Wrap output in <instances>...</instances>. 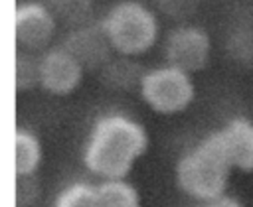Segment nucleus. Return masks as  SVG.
<instances>
[{
    "label": "nucleus",
    "instance_id": "obj_1",
    "mask_svg": "<svg viewBox=\"0 0 253 207\" xmlns=\"http://www.w3.org/2000/svg\"><path fill=\"white\" fill-rule=\"evenodd\" d=\"M150 144L144 124L125 112L95 118L83 148V166L103 179H125Z\"/></svg>",
    "mask_w": 253,
    "mask_h": 207
},
{
    "label": "nucleus",
    "instance_id": "obj_2",
    "mask_svg": "<svg viewBox=\"0 0 253 207\" xmlns=\"http://www.w3.org/2000/svg\"><path fill=\"white\" fill-rule=\"evenodd\" d=\"M231 164L221 146L217 130L186 150L176 162V183L192 199L206 203L225 195Z\"/></svg>",
    "mask_w": 253,
    "mask_h": 207
},
{
    "label": "nucleus",
    "instance_id": "obj_3",
    "mask_svg": "<svg viewBox=\"0 0 253 207\" xmlns=\"http://www.w3.org/2000/svg\"><path fill=\"white\" fill-rule=\"evenodd\" d=\"M101 26L117 55L140 57L148 53L160 37V22L146 4L121 0L101 18Z\"/></svg>",
    "mask_w": 253,
    "mask_h": 207
},
{
    "label": "nucleus",
    "instance_id": "obj_4",
    "mask_svg": "<svg viewBox=\"0 0 253 207\" xmlns=\"http://www.w3.org/2000/svg\"><path fill=\"white\" fill-rule=\"evenodd\" d=\"M138 97L154 114L174 116L194 103L196 85L190 73L164 63L146 69L138 87Z\"/></svg>",
    "mask_w": 253,
    "mask_h": 207
},
{
    "label": "nucleus",
    "instance_id": "obj_5",
    "mask_svg": "<svg viewBox=\"0 0 253 207\" xmlns=\"http://www.w3.org/2000/svg\"><path fill=\"white\" fill-rule=\"evenodd\" d=\"M164 63L190 75L208 67L211 57V37L196 24H178L164 37Z\"/></svg>",
    "mask_w": 253,
    "mask_h": 207
},
{
    "label": "nucleus",
    "instance_id": "obj_6",
    "mask_svg": "<svg viewBox=\"0 0 253 207\" xmlns=\"http://www.w3.org/2000/svg\"><path fill=\"white\" fill-rule=\"evenodd\" d=\"M57 20L45 2H24L14 12V41L16 49L43 53L51 47L57 32Z\"/></svg>",
    "mask_w": 253,
    "mask_h": 207
},
{
    "label": "nucleus",
    "instance_id": "obj_7",
    "mask_svg": "<svg viewBox=\"0 0 253 207\" xmlns=\"http://www.w3.org/2000/svg\"><path fill=\"white\" fill-rule=\"evenodd\" d=\"M85 67L63 47L51 45L40 53V89L53 97H67L85 77Z\"/></svg>",
    "mask_w": 253,
    "mask_h": 207
},
{
    "label": "nucleus",
    "instance_id": "obj_8",
    "mask_svg": "<svg viewBox=\"0 0 253 207\" xmlns=\"http://www.w3.org/2000/svg\"><path fill=\"white\" fill-rule=\"evenodd\" d=\"M61 45L85 67V71L99 73L117 55L101 22H91L81 28L67 30Z\"/></svg>",
    "mask_w": 253,
    "mask_h": 207
},
{
    "label": "nucleus",
    "instance_id": "obj_9",
    "mask_svg": "<svg viewBox=\"0 0 253 207\" xmlns=\"http://www.w3.org/2000/svg\"><path fill=\"white\" fill-rule=\"evenodd\" d=\"M217 134L231 168L251 173L253 172V120L245 116H235L223 128H219Z\"/></svg>",
    "mask_w": 253,
    "mask_h": 207
},
{
    "label": "nucleus",
    "instance_id": "obj_10",
    "mask_svg": "<svg viewBox=\"0 0 253 207\" xmlns=\"http://www.w3.org/2000/svg\"><path fill=\"white\" fill-rule=\"evenodd\" d=\"M146 69L134 59V57H125V55H115L101 71L99 77L105 87L115 89V91H132L140 87V81L144 77Z\"/></svg>",
    "mask_w": 253,
    "mask_h": 207
},
{
    "label": "nucleus",
    "instance_id": "obj_11",
    "mask_svg": "<svg viewBox=\"0 0 253 207\" xmlns=\"http://www.w3.org/2000/svg\"><path fill=\"white\" fill-rule=\"evenodd\" d=\"M43 158L40 138L28 128H16L14 134V173L36 175Z\"/></svg>",
    "mask_w": 253,
    "mask_h": 207
},
{
    "label": "nucleus",
    "instance_id": "obj_12",
    "mask_svg": "<svg viewBox=\"0 0 253 207\" xmlns=\"http://www.w3.org/2000/svg\"><path fill=\"white\" fill-rule=\"evenodd\" d=\"M47 8L55 16L57 24L67 30L81 28L93 22V2L91 0H45Z\"/></svg>",
    "mask_w": 253,
    "mask_h": 207
},
{
    "label": "nucleus",
    "instance_id": "obj_13",
    "mask_svg": "<svg viewBox=\"0 0 253 207\" xmlns=\"http://www.w3.org/2000/svg\"><path fill=\"white\" fill-rule=\"evenodd\" d=\"M101 207H140L138 189L125 179H103L97 183Z\"/></svg>",
    "mask_w": 253,
    "mask_h": 207
},
{
    "label": "nucleus",
    "instance_id": "obj_14",
    "mask_svg": "<svg viewBox=\"0 0 253 207\" xmlns=\"http://www.w3.org/2000/svg\"><path fill=\"white\" fill-rule=\"evenodd\" d=\"M40 87V55L24 49L14 53V89L26 93Z\"/></svg>",
    "mask_w": 253,
    "mask_h": 207
},
{
    "label": "nucleus",
    "instance_id": "obj_15",
    "mask_svg": "<svg viewBox=\"0 0 253 207\" xmlns=\"http://www.w3.org/2000/svg\"><path fill=\"white\" fill-rule=\"evenodd\" d=\"M53 207H101L99 187L89 181H73L55 195Z\"/></svg>",
    "mask_w": 253,
    "mask_h": 207
},
{
    "label": "nucleus",
    "instance_id": "obj_16",
    "mask_svg": "<svg viewBox=\"0 0 253 207\" xmlns=\"http://www.w3.org/2000/svg\"><path fill=\"white\" fill-rule=\"evenodd\" d=\"M40 197V181L36 175H18L14 185L16 207H30Z\"/></svg>",
    "mask_w": 253,
    "mask_h": 207
},
{
    "label": "nucleus",
    "instance_id": "obj_17",
    "mask_svg": "<svg viewBox=\"0 0 253 207\" xmlns=\"http://www.w3.org/2000/svg\"><path fill=\"white\" fill-rule=\"evenodd\" d=\"M154 2L160 14L180 24H184V20L190 18L198 10V4H200V0H154Z\"/></svg>",
    "mask_w": 253,
    "mask_h": 207
},
{
    "label": "nucleus",
    "instance_id": "obj_18",
    "mask_svg": "<svg viewBox=\"0 0 253 207\" xmlns=\"http://www.w3.org/2000/svg\"><path fill=\"white\" fill-rule=\"evenodd\" d=\"M229 53L233 59H239L243 63H253V30H239L231 35L229 41Z\"/></svg>",
    "mask_w": 253,
    "mask_h": 207
},
{
    "label": "nucleus",
    "instance_id": "obj_19",
    "mask_svg": "<svg viewBox=\"0 0 253 207\" xmlns=\"http://www.w3.org/2000/svg\"><path fill=\"white\" fill-rule=\"evenodd\" d=\"M202 207H245L239 199H235V197H231V195H221V197H215V199H211V201H206V203H202Z\"/></svg>",
    "mask_w": 253,
    "mask_h": 207
}]
</instances>
